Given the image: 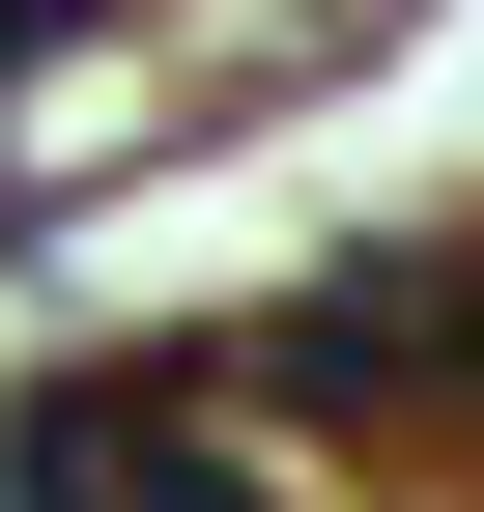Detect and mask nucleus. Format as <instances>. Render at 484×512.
<instances>
[{
    "mask_svg": "<svg viewBox=\"0 0 484 512\" xmlns=\"http://www.w3.org/2000/svg\"><path fill=\"white\" fill-rule=\"evenodd\" d=\"M29 512H285V484L200 456L171 399H29Z\"/></svg>",
    "mask_w": 484,
    "mask_h": 512,
    "instance_id": "obj_1",
    "label": "nucleus"
}]
</instances>
